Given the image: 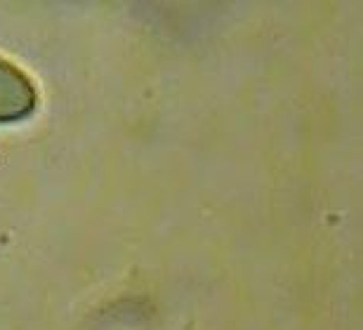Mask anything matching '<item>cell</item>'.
Returning <instances> with one entry per match:
<instances>
[{
	"label": "cell",
	"instance_id": "6da1fadb",
	"mask_svg": "<svg viewBox=\"0 0 363 330\" xmlns=\"http://www.w3.org/2000/svg\"><path fill=\"white\" fill-rule=\"evenodd\" d=\"M38 109V90L17 64L0 57V123H17Z\"/></svg>",
	"mask_w": 363,
	"mask_h": 330
}]
</instances>
